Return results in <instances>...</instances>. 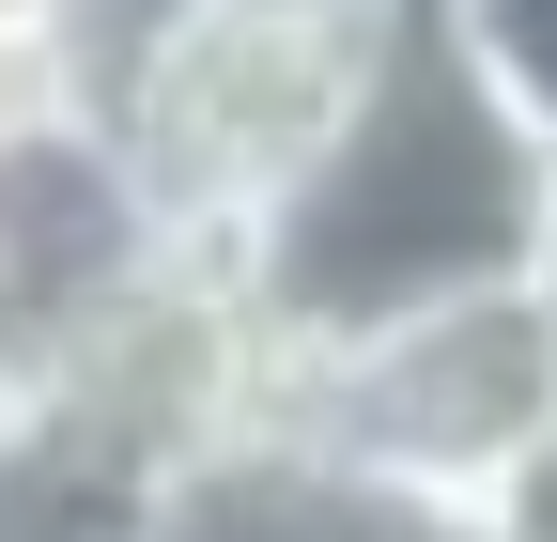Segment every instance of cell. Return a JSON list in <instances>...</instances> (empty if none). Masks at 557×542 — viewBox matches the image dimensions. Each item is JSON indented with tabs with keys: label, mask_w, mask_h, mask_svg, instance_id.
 Listing matches in <instances>:
<instances>
[{
	"label": "cell",
	"mask_w": 557,
	"mask_h": 542,
	"mask_svg": "<svg viewBox=\"0 0 557 542\" xmlns=\"http://www.w3.org/2000/svg\"><path fill=\"white\" fill-rule=\"evenodd\" d=\"M449 16H465V47H480V78L527 109V140L557 156V0H449Z\"/></svg>",
	"instance_id": "8"
},
{
	"label": "cell",
	"mask_w": 557,
	"mask_h": 542,
	"mask_svg": "<svg viewBox=\"0 0 557 542\" xmlns=\"http://www.w3.org/2000/svg\"><path fill=\"white\" fill-rule=\"evenodd\" d=\"M542 186L557 156L527 140V109L480 78V47L449 0H403L372 78L341 94V124L310 140V171L233 233V295L263 325V357L357 342L387 310L434 295H496L542 248Z\"/></svg>",
	"instance_id": "1"
},
{
	"label": "cell",
	"mask_w": 557,
	"mask_h": 542,
	"mask_svg": "<svg viewBox=\"0 0 557 542\" xmlns=\"http://www.w3.org/2000/svg\"><path fill=\"white\" fill-rule=\"evenodd\" d=\"M542 419H557V325H542L527 280L387 310L357 342H310L263 387V449L278 465H310L325 496H357L387 527H449V542L542 449Z\"/></svg>",
	"instance_id": "2"
},
{
	"label": "cell",
	"mask_w": 557,
	"mask_h": 542,
	"mask_svg": "<svg viewBox=\"0 0 557 542\" xmlns=\"http://www.w3.org/2000/svg\"><path fill=\"white\" fill-rule=\"evenodd\" d=\"M527 295H542V325H557V186H542V248H527Z\"/></svg>",
	"instance_id": "11"
},
{
	"label": "cell",
	"mask_w": 557,
	"mask_h": 542,
	"mask_svg": "<svg viewBox=\"0 0 557 542\" xmlns=\"http://www.w3.org/2000/svg\"><path fill=\"white\" fill-rule=\"evenodd\" d=\"M186 16H201V0H47V78H32V94H62V109H124Z\"/></svg>",
	"instance_id": "7"
},
{
	"label": "cell",
	"mask_w": 557,
	"mask_h": 542,
	"mask_svg": "<svg viewBox=\"0 0 557 542\" xmlns=\"http://www.w3.org/2000/svg\"><path fill=\"white\" fill-rule=\"evenodd\" d=\"M387 16L403 0H201V16L156 47V78L109 109L124 156H139V186L171 201V233L201 263H233V233L310 171V140L341 124V94L372 78Z\"/></svg>",
	"instance_id": "3"
},
{
	"label": "cell",
	"mask_w": 557,
	"mask_h": 542,
	"mask_svg": "<svg viewBox=\"0 0 557 542\" xmlns=\"http://www.w3.org/2000/svg\"><path fill=\"white\" fill-rule=\"evenodd\" d=\"M186 263L201 248L171 233V201L139 186L109 109H62V94L0 109V403L78 387Z\"/></svg>",
	"instance_id": "4"
},
{
	"label": "cell",
	"mask_w": 557,
	"mask_h": 542,
	"mask_svg": "<svg viewBox=\"0 0 557 542\" xmlns=\"http://www.w3.org/2000/svg\"><path fill=\"white\" fill-rule=\"evenodd\" d=\"M465 542H557V419H542V449L511 465V481L480 496V527H465Z\"/></svg>",
	"instance_id": "9"
},
{
	"label": "cell",
	"mask_w": 557,
	"mask_h": 542,
	"mask_svg": "<svg viewBox=\"0 0 557 542\" xmlns=\"http://www.w3.org/2000/svg\"><path fill=\"white\" fill-rule=\"evenodd\" d=\"M0 109H16V78H0Z\"/></svg>",
	"instance_id": "12"
},
{
	"label": "cell",
	"mask_w": 557,
	"mask_h": 542,
	"mask_svg": "<svg viewBox=\"0 0 557 542\" xmlns=\"http://www.w3.org/2000/svg\"><path fill=\"white\" fill-rule=\"evenodd\" d=\"M0 78H16V94L47 78V0H0Z\"/></svg>",
	"instance_id": "10"
},
{
	"label": "cell",
	"mask_w": 557,
	"mask_h": 542,
	"mask_svg": "<svg viewBox=\"0 0 557 542\" xmlns=\"http://www.w3.org/2000/svg\"><path fill=\"white\" fill-rule=\"evenodd\" d=\"M186 465L94 387L0 403V542H171Z\"/></svg>",
	"instance_id": "5"
},
{
	"label": "cell",
	"mask_w": 557,
	"mask_h": 542,
	"mask_svg": "<svg viewBox=\"0 0 557 542\" xmlns=\"http://www.w3.org/2000/svg\"><path fill=\"white\" fill-rule=\"evenodd\" d=\"M171 542H449V527H387L357 496H325L310 465H278V449H233L218 481H186Z\"/></svg>",
	"instance_id": "6"
}]
</instances>
